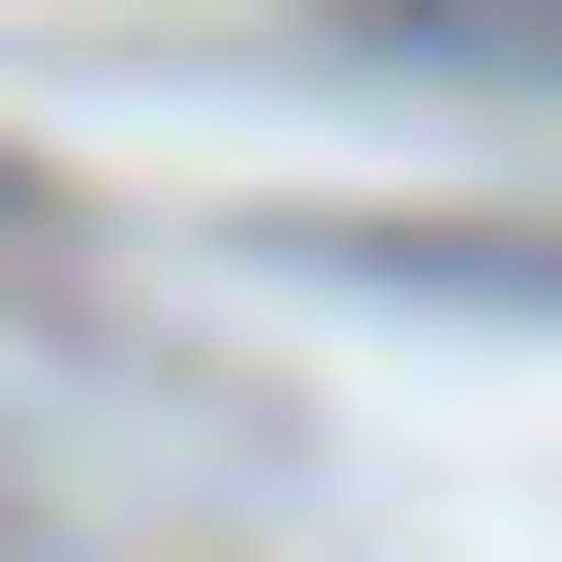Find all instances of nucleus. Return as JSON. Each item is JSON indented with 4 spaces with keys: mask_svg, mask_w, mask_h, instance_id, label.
I'll use <instances>...</instances> for the list:
<instances>
[{
    "mask_svg": "<svg viewBox=\"0 0 562 562\" xmlns=\"http://www.w3.org/2000/svg\"><path fill=\"white\" fill-rule=\"evenodd\" d=\"M0 250H32V188H0Z\"/></svg>",
    "mask_w": 562,
    "mask_h": 562,
    "instance_id": "f257e3e1",
    "label": "nucleus"
}]
</instances>
